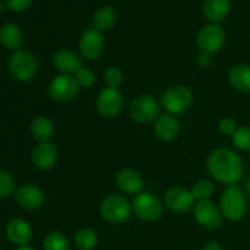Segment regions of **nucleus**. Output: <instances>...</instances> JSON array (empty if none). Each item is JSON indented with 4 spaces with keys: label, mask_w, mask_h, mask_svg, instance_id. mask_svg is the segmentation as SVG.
I'll return each mask as SVG.
<instances>
[{
    "label": "nucleus",
    "mask_w": 250,
    "mask_h": 250,
    "mask_svg": "<svg viewBox=\"0 0 250 250\" xmlns=\"http://www.w3.org/2000/svg\"><path fill=\"white\" fill-rule=\"evenodd\" d=\"M209 173L224 185L234 186L243 175V161L241 156L229 148H219L208 158Z\"/></svg>",
    "instance_id": "obj_1"
},
{
    "label": "nucleus",
    "mask_w": 250,
    "mask_h": 250,
    "mask_svg": "<svg viewBox=\"0 0 250 250\" xmlns=\"http://www.w3.org/2000/svg\"><path fill=\"white\" fill-rule=\"evenodd\" d=\"M38 71V60L27 50H16L9 60V72L20 82H28Z\"/></svg>",
    "instance_id": "obj_2"
},
{
    "label": "nucleus",
    "mask_w": 250,
    "mask_h": 250,
    "mask_svg": "<svg viewBox=\"0 0 250 250\" xmlns=\"http://www.w3.org/2000/svg\"><path fill=\"white\" fill-rule=\"evenodd\" d=\"M247 199L241 189L236 186H229L220 200V210L229 221H238L247 212Z\"/></svg>",
    "instance_id": "obj_3"
},
{
    "label": "nucleus",
    "mask_w": 250,
    "mask_h": 250,
    "mask_svg": "<svg viewBox=\"0 0 250 250\" xmlns=\"http://www.w3.org/2000/svg\"><path fill=\"white\" fill-rule=\"evenodd\" d=\"M100 214L110 224H121L131 215V204L124 195L110 194L103 200Z\"/></svg>",
    "instance_id": "obj_4"
},
{
    "label": "nucleus",
    "mask_w": 250,
    "mask_h": 250,
    "mask_svg": "<svg viewBox=\"0 0 250 250\" xmlns=\"http://www.w3.org/2000/svg\"><path fill=\"white\" fill-rule=\"evenodd\" d=\"M193 103V94L185 85H173L166 89L161 97V104L170 114H182Z\"/></svg>",
    "instance_id": "obj_5"
},
{
    "label": "nucleus",
    "mask_w": 250,
    "mask_h": 250,
    "mask_svg": "<svg viewBox=\"0 0 250 250\" xmlns=\"http://www.w3.org/2000/svg\"><path fill=\"white\" fill-rule=\"evenodd\" d=\"M226 42V32L219 23H210L203 27L197 37V45L200 51L214 54L217 53Z\"/></svg>",
    "instance_id": "obj_6"
},
{
    "label": "nucleus",
    "mask_w": 250,
    "mask_h": 250,
    "mask_svg": "<svg viewBox=\"0 0 250 250\" xmlns=\"http://www.w3.org/2000/svg\"><path fill=\"white\" fill-rule=\"evenodd\" d=\"M133 211L141 220L155 221L163 214V204L158 197L150 192H141L133 200Z\"/></svg>",
    "instance_id": "obj_7"
},
{
    "label": "nucleus",
    "mask_w": 250,
    "mask_h": 250,
    "mask_svg": "<svg viewBox=\"0 0 250 250\" xmlns=\"http://www.w3.org/2000/svg\"><path fill=\"white\" fill-rule=\"evenodd\" d=\"M49 95L59 103H67L75 99L80 90L76 77L71 75L56 76L49 84Z\"/></svg>",
    "instance_id": "obj_8"
},
{
    "label": "nucleus",
    "mask_w": 250,
    "mask_h": 250,
    "mask_svg": "<svg viewBox=\"0 0 250 250\" xmlns=\"http://www.w3.org/2000/svg\"><path fill=\"white\" fill-rule=\"evenodd\" d=\"M124 107V95L119 89L105 88L97 98V110L105 119H112L121 112Z\"/></svg>",
    "instance_id": "obj_9"
},
{
    "label": "nucleus",
    "mask_w": 250,
    "mask_h": 250,
    "mask_svg": "<svg viewBox=\"0 0 250 250\" xmlns=\"http://www.w3.org/2000/svg\"><path fill=\"white\" fill-rule=\"evenodd\" d=\"M159 112L160 107L150 95H141L129 105V115L134 121L139 124L154 121L159 117Z\"/></svg>",
    "instance_id": "obj_10"
},
{
    "label": "nucleus",
    "mask_w": 250,
    "mask_h": 250,
    "mask_svg": "<svg viewBox=\"0 0 250 250\" xmlns=\"http://www.w3.org/2000/svg\"><path fill=\"white\" fill-rule=\"evenodd\" d=\"M78 46H80V51L83 58H85L87 60H97L104 51V36L94 27L85 29L81 36Z\"/></svg>",
    "instance_id": "obj_11"
},
{
    "label": "nucleus",
    "mask_w": 250,
    "mask_h": 250,
    "mask_svg": "<svg viewBox=\"0 0 250 250\" xmlns=\"http://www.w3.org/2000/svg\"><path fill=\"white\" fill-rule=\"evenodd\" d=\"M195 198L192 190L183 187H173L166 192L165 205L168 210L177 214H185L194 208Z\"/></svg>",
    "instance_id": "obj_12"
},
{
    "label": "nucleus",
    "mask_w": 250,
    "mask_h": 250,
    "mask_svg": "<svg viewBox=\"0 0 250 250\" xmlns=\"http://www.w3.org/2000/svg\"><path fill=\"white\" fill-rule=\"evenodd\" d=\"M194 217L200 226L209 229L220 227L222 222V212L216 205L210 200H200L194 205Z\"/></svg>",
    "instance_id": "obj_13"
},
{
    "label": "nucleus",
    "mask_w": 250,
    "mask_h": 250,
    "mask_svg": "<svg viewBox=\"0 0 250 250\" xmlns=\"http://www.w3.org/2000/svg\"><path fill=\"white\" fill-rule=\"evenodd\" d=\"M16 200L20 207L27 210H37L43 207L45 202L44 193L38 186L36 185H23L16 190Z\"/></svg>",
    "instance_id": "obj_14"
},
{
    "label": "nucleus",
    "mask_w": 250,
    "mask_h": 250,
    "mask_svg": "<svg viewBox=\"0 0 250 250\" xmlns=\"http://www.w3.org/2000/svg\"><path fill=\"white\" fill-rule=\"evenodd\" d=\"M58 160V149L50 142L39 143L32 150V161L41 170H49Z\"/></svg>",
    "instance_id": "obj_15"
},
{
    "label": "nucleus",
    "mask_w": 250,
    "mask_h": 250,
    "mask_svg": "<svg viewBox=\"0 0 250 250\" xmlns=\"http://www.w3.org/2000/svg\"><path fill=\"white\" fill-rule=\"evenodd\" d=\"M53 63L56 70L61 71L63 75H71V73H77L78 70L83 67L82 60L80 56L73 51L62 49L59 50L54 55Z\"/></svg>",
    "instance_id": "obj_16"
},
{
    "label": "nucleus",
    "mask_w": 250,
    "mask_h": 250,
    "mask_svg": "<svg viewBox=\"0 0 250 250\" xmlns=\"http://www.w3.org/2000/svg\"><path fill=\"white\" fill-rule=\"evenodd\" d=\"M116 183L122 192L128 194H139L143 189V178L133 168H122L116 175Z\"/></svg>",
    "instance_id": "obj_17"
},
{
    "label": "nucleus",
    "mask_w": 250,
    "mask_h": 250,
    "mask_svg": "<svg viewBox=\"0 0 250 250\" xmlns=\"http://www.w3.org/2000/svg\"><path fill=\"white\" fill-rule=\"evenodd\" d=\"M6 236L17 246H26L32 239V229L24 220L15 219L6 226Z\"/></svg>",
    "instance_id": "obj_18"
},
{
    "label": "nucleus",
    "mask_w": 250,
    "mask_h": 250,
    "mask_svg": "<svg viewBox=\"0 0 250 250\" xmlns=\"http://www.w3.org/2000/svg\"><path fill=\"white\" fill-rule=\"evenodd\" d=\"M154 132L163 141H172L180 133V122L171 115L159 116L155 121Z\"/></svg>",
    "instance_id": "obj_19"
},
{
    "label": "nucleus",
    "mask_w": 250,
    "mask_h": 250,
    "mask_svg": "<svg viewBox=\"0 0 250 250\" xmlns=\"http://www.w3.org/2000/svg\"><path fill=\"white\" fill-rule=\"evenodd\" d=\"M231 11V0H205L203 12L212 23H219L226 19Z\"/></svg>",
    "instance_id": "obj_20"
},
{
    "label": "nucleus",
    "mask_w": 250,
    "mask_h": 250,
    "mask_svg": "<svg viewBox=\"0 0 250 250\" xmlns=\"http://www.w3.org/2000/svg\"><path fill=\"white\" fill-rule=\"evenodd\" d=\"M229 81L234 89L243 93L250 92V66L246 63L234 65L229 72Z\"/></svg>",
    "instance_id": "obj_21"
},
{
    "label": "nucleus",
    "mask_w": 250,
    "mask_h": 250,
    "mask_svg": "<svg viewBox=\"0 0 250 250\" xmlns=\"http://www.w3.org/2000/svg\"><path fill=\"white\" fill-rule=\"evenodd\" d=\"M116 10L112 6H110V5H104V6L99 7L94 12V16H93V26H94L95 29L100 32L112 28L115 23H116Z\"/></svg>",
    "instance_id": "obj_22"
},
{
    "label": "nucleus",
    "mask_w": 250,
    "mask_h": 250,
    "mask_svg": "<svg viewBox=\"0 0 250 250\" xmlns=\"http://www.w3.org/2000/svg\"><path fill=\"white\" fill-rule=\"evenodd\" d=\"M0 42L5 48L16 50L23 42V34L17 24L6 23L0 28Z\"/></svg>",
    "instance_id": "obj_23"
},
{
    "label": "nucleus",
    "mask_w": 250,
    "mask_h": 250,
    "mask_svg": "<svg viewBox=\"0 0 250 250\" xmlns=\"http://www.w3.org/2000/svg\"><path fill=\"white\" fill-rule=\"evenodd\" d=\"M31 133L34 141L39 143H45L54 134V125L51 120L45 116H38L33 120L31 125Z\"/></svg>",
    "instance_id": "obj_24"
},
{
    "label": "nucleus",
    "mask_w": 250,
    "mask_h": 250,
    "mask_svg": "<svg viewBox=\"0 0 250 250\" xmlns=\"http://www.w3.org/2000/svg\"><path fill=\"white\" fill-rule=\"evenodd\" d=\"M76 246L81 250H92L95 248L98 243V236L94 229H80L75 237Z\"/></svg>",
    "instance_id": "obj_25"
},
{
    "label": "nucleus",
    "mask_w": 250,
    "mask_h": 250,
    "mask_svg": "<svg viewBox=\"0 0 250 250\" xmlns=\"http://www.w3.org/2000/svg\"><path fill=\"white\" fill-rule=\"evenodd\" d=\"M43 247L44 250H70V242L61 232H51L44 239Z\"/></svg>",
    "instance_id": "obj_26"
},
{
    "label": "nucleus",
    "mask_w": 250,
    "mask_h": 250,
    "mask_svg": "<svg viewBox=\"0 0 250 250\" xmlns=\"http://www.w3.org/2000/svg\"><path fill=\"white\" fill-rule=\"evenodd\" d=\"M214 185L208 180L198 181L192 188L193 195H194L195 199L199 200H209V198H211L214 195Z\"/></svg>",
    "instance_id": "obj_27"
},
{
    "label": "nucleus",
    "mask_w": 250,
    "mask_h": 250,
    "mask_svg": "<svg viewBox=\"0 0 250 250\" xmlns=\"http://www.w3.org/2000/svg\"><path fill=\"white\" fill-rule=\"evenodd\" d=\"M233 143L237 148L241 150L250 151V127L242 126L239 127L233 134Z\"/></svg>",
    "instance_id": "obj_28"
},
{
    "label": "nucleus",
    "mask_w": 250,
    "mask_h": 250,
    "mask_svg": "<svg viewBox=\"0 0 250 250\" xmlns=\"http://www.w3.org/2000/svg\"><path fill=\"white\" fill-rule=\"evenodd\" d=\"M15 180L11 173L0 170V198H6L14 192Z\"/></svg>",
    "instance_id": "obj_29"
},
{
    "label": "nucleus",
    "mask_w": 250,
    "mask_h": 250,
    "mask_svg": "<svg viewBox=\"0 0 250 250\" xmlns=\"http://www.w3.org/2000/svg\"><path fill=\"white\" fill-rule=\"evenodd\" d=\"M124 80V75H122L121 70L117 67H109L105 72V83L109 88H115L117 89V87H120Z\"/></svg>",
    "instance_id": "obj_30"
},
{
    "label": "nucleus",
    "mask_w": 250,
    "mask_h": 250,
    "mask_svg": "<svg viewBox=\"0 0 250 250\" xmlns=\"http://www.w3.org/2000/svg\"><path fill=\"white\" fill-rule=\"evenodd\" d=\"M75 77L76 80H77L78 84L82 85V87L89 88L95 83V75L89 70V68L82 67L81 70L77 71Z\"/></svg>",
    "instance_id": "obj_31"
},
{
    "label": "nucleus",
    "mask_w": 250,
    "mask_h": 250,
    "mask_svg": "<svg viewBox=\"0 0 250 250\" xmlns=\"http://www.w3.org/2000/svg\"><path fill=\"white\" fill-rule=\"evenodd\" d=\"M219 129L222 134H225V136L233 137V134L236 133V131L238 128H237V125L233 120L226 117V119H222L221 121L219 122Z\"/></svg>",
    "instance_id": "obj_32"
},
{
    "label": "nucleus",
    "mask_w": 250,
    "mask_h": 250,
    "mask_svg": "<svg viewBox=\"0 0 250 250\" xmlns=\"http://www.w3.org/2000/svg\"><path fill=\"white\" fill-rule=\"evenodd\" d=\"M6 1L10 10L15 12H22L31 6L33 0H6Z\"/></svg>",
    "instance_id": "obj_33"
},
{
    "label": "nucleus",
    "mask_w": 250,
    "mask_h": 250,
    "mask_svg": "<svg viewBox=\"0 0 250 250\" xmlns=\"http://www.w3.org/2000/svg\"><path fill=\"white\" fill-rule=\"evenodd\" d=\"M197 62L198 65L202 66V67H208V66H210L212 63L211 54L200 51V53L197 55Z\"/></svg>",
    "instance_id": "obj_34"
},
{
    "label": "nucleus",
    "mask_w": 250,
    "mask_h": 250,
    "mask_svg": "<svg viewBox=\"0 0 250 250\" xmlns=\"http://www.w3.org/2000/svg\"><path fill=\"white\" fill-rule=\"evenodd\" d=\"M203 250H224V248H222L221 244L217 243V242H210V243H208L207 246L203 248Z\"/></svg>",
    "instance_id": "obj_35"
},
{
    "label": "nucleus",
    "mask_w": 250,
    "mask_h": 250,
    "mask_svg": "<svg viewBox=\"0 0 250 250\" xmlns=\"http://www.w3.org/2000/svg\"><path fill=\"white\" fill-rule=\"evenodd\" d=\"M9 9V5H7L6 0H0V14L5 12Z\"/></svg>",
    "instance_id": "obj_36"
},
{
    "label": "nucleus",
    "mask_w": 250,
    "mask_h": 250,
    "mask_svg": "<svg viewBox=\"0 0 250 250\" xmlns=\"http://www.w3.org/2000/svg\"><path fill=\"white\" fill-rule=\"evenodd\" d=\"M16 250H33V248H31L28 244H26V246H19L16 248Z\"/></svg>",
    "instance_id": "obj_37"
},
{
    "label": "nucleus",
    "mask_w": 250,
    "mask_h": 250,
    "mask_svg": "<svg viewBox=\"0 0 250 250\" xmlns=\"http://www.w3.org/2000/svg\"><path fill=\"white\" fill-rule=\"evenodd\" d=\"M246 188H247V192L249 193L250 194V178L248 181H247V183H246Z\"/></svg>",
    "instance_id": "obj_38"
}]
</instances>
